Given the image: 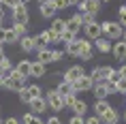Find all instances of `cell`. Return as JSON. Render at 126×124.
<instances>
[{"label": "cell", "mask_w": 126, "mask_h": 124, "mask_svg": "<svg viewBox=\"0 0 126 124\" xmlns=\"http://www.w3.org/2000/svg\"><path fill=\"white\" fill-rule=\"evenodd\" d=\"M94 88V79L90 75H81L77 81H73V90L75 92H88Z\"/></svg>", "instance_id": "cell-6"}, {"label": "cell", "mask_w": 126, "mask_h": 124, "mask_svg": "<svg viewBox=\"0 0 126 124\" xmlns=\"http://www.w3.org/2000/svg\"><path fill=\"white\" fill-rule=\"evenodd\" d=\"M24 124H45V122H43L36 113H32V111H30V113H26V116H24Z\"/></svg>", "instance_id": "cell-27"}, {"label": "cell", "mask_w": 126, "mask_h": 124, "mask_svg": "<svg viewBox=\"0 0 126 124\" xmlns=\"http://www.w3.org/2000/svg\"><path fill=\"white\" fill-rule=\"evenodd\" d=\"M0 45H4V28L0 26Z\"/></svg>", "instance_id": "cell-47"}, {"label": "cell", "mask_w": 126, "mask_h": 124, "mask_svg": "<svg viewBox=\"0 0 126 124\" xmlns=\"http://www.w3.org/2000/svg\"><path fill=\"white\" fill-rule=\"evenodd\" d=\"M98 9H100V4H98V0H83V13H98Z\"/></svg>", "instance_id": "cell-23"}, {"label": "cell", "mask_w": 126, "mask_h": 124, "mask_svg": "<svg viewBox=\"0 0 126 124\" xmlns=\"http://www.w3.org/2000/svg\"><path fill=\"white\" fill-rule=\"evenodd\" d=\"M17 34L13 32V28H4V43H17Z\"/></svg>", "instance_id": "cell-29"}, {"label": "cell", "mask_w": 126, "mask_h": 124, "mask_svg": "<svg viewBox=\"0 0 126 124\" xmlns=\"http://www.w3.org/2000/svg\"><path fill=\"white\" fill-rule=\"evenodd\" d=\"M75 101H77V98H75V92H71V94H64V96H62V103H64V107H71Z\"/></svg>", "instance_id": "cell-34"}, {"label": "cell", "mask_w": 126, "mask_h": 124, "mask_svg": "<svg viewBox=\"0 0 126 124\" xmlns=\"http://www.w3.org/2000/svg\"><path fill=\"white\" fill-rule=\"evenodd\" d=\"M4 56H7V53H4V49H2V45H0V60L4 58Z\"/></svg>", "instance_id": "cell-50"}, {"label": "cell", "mask_w": 126, "mask_h": 124, "mask_svg": "<svg viewBox=\"0 0 126 124\" xmlns=\"http://www.w3.org/2000/svg\"><path fill=\"white\" fill-rule=\"evenodd\" d=\"M51 4L56 7V11H62V9H66V0H51Z\"/></svg>", "instance_id": "cell-39"}, {"label": "cell", "mask_w": 126, "mask_h": 124, "mask_svg": "<svg viewBox=\"0 0 126 124\" xmlns=\"http://www.w3.org/2000/svg\"><path fill=\"white\" fill-rule=\"evenodd\" d=\"M0 69H2V71H4V73H9V71H13V66H11V60H9L7 56H4V58L0 60Z\"/></svg>", "instance_id": "cell-35"}, {"label": "cell", "mask_w": 126, "mask_h": 124, "mask_svg": "<svg viewBox=\"0 0 126 124\" xmlns=\"http://www.w3.org/2000/svg\"><path fill=\"white\" fill-rule=\"evenodd\" d=\"M47 73V69H45V64H41L39 60L36 62H30V77H36V79H41L43 75Z\"/></svg>", "instance_id": "cell-16"}, {"label": "cell", "mask_w": 126, "mask_h": 124, "mask_svg": "<svg viewBox=\"0 0 126 124\" xmlns=\"http://www.w3.org/2000/svg\"><path fill=\"white\" fill-rule=\"evenodd\" d=\"M64 21H66V30H68V32H73L75 36H77V32L83 28V24H81V15H79V13H75L71 19H64Z\"/></svg>", "instance_id": "cell-9"}, {"label": "cell", "mask_w": 126, "mask_h": 124, "mask_svg": "<svg viewBox=\"0 0 126 124\" xmlns=\"http://www.w3.org/2000/svg\"><path fill=\"white\" fill-rule=\"evenodd\" d=\"M26 90H28V94H30V98H36V96H41V86H36V84H32V86H26Z\"/></svg>", "instance_id": "cell-31"}, {"label": "cell", "mask_w": 126, "mask_h": 124, "mask_svg": "<svg viewBox=\"0 0 126 124\" xmlns=\"http://www.w3.org/2000/svg\"><path fill=\"white\" fill-rule=\"evenodd\" d=\"M7 11H9V9L4 7V4H2V2H0V17H4V13H7Z\"/></svg>", "instance_id": "cell-48"}, {"label": "cell", "mask_w": 126, "mask_h": 124, "mask_svg": "<svg viewBox=\"0 0 126 124\" xmlns=\"http://www.w3.org/2000/svg\"><path fill=\"white\" fill-rule=\"evenodd\" d=\"M115 90H118V94H126V79L124 77H120L115 81Z\"/></svg>", "instance_id": "cell-33"}, {"label": "cell", "mask_w": 126, "mask_h": 124, "mask_svg": "<svg viewBox=\"0 0 126 124\" xmlns=\"http://www.w3.org/2000/svg\"><path fill=\"white\" fill-rule=\"evenodd\" d=\"M118 73H120V77H124V79H126V64H122V66H120V69H118Z\"/></svg>", "instance_id": "cell-44"}, {"label": "cell", "mask_w": 126, "mask_h": 124, "mask_svg": "<svg viewBox=\"0 0 126 124\" xmlns=\"http://www.w3.org/2000/svg\"><path fill=\"white\" fill-rule=\"evenodd\" d=\"M118 17H120L118 24H120L122 28H126V4H122V7L118 9Z\"/></svg>", "instance_id": "cell-30"}, {"label": "cell", "mask_w": 126, "mask_h": 124, "mask_svg": "<svg viewBox=\"0 0 126 124\" xmlns=\"http://www.w3.org/2000/svg\"><path fill=\"white\" fill-rule=\"evenodd\" d=\"M13 32L17 34V39L26 36V26H19V24H13Z\"/></svg>", "instance_id": "cell-36"}, {"label": "cell", "mask_w": 126, "mask_h": 124, "mask_svg": "<svg viewBox=\"0 0 126 124\" xmlns=\"http://www.w3.org/2000/svg\"><path fill=\"white\" fill-rule=\"evenodd\" d=\"M17 94H19V101H21V103H30V101H32V98H30V94H28V90H26V88H21V90L19 92H17Z\"/></svg>", "instance_id": "cell-37"}, {"label": "cell", "mask_w": 126, "mask_h": 124, "mask_svg": "<svg viewBox=\"0 0 126 124\" xmlns=\"http://www.w3.org/2000/svg\"><path fill=\"white\" fill-rule=\"evenodd\" d=\"M39 13H41V17H45V19H51L53 15H56V7H53L51 2H45V4L39 7Z\"/></svg>", "instance_id": "cell-19"}, {"label": "cell", "mask_w": 126, "mask_h": 124, "mask_svg": "<svg viewBox=\"0 0 126 124\" xmlns=\"http://www.w3.org/2000/svg\"><path fill=\"white\" fill-rule=\"evenodd\" d=\"M75 39H77V36H75L73 32H68V30H64V32L60 34V43H62V45H68V43H73Z\"/></svg>", "instance_id": "cell-28"}, {"label": "cell", "mask_w": 126, "mask_h": 124, "mask_svg": "<svg viewBox=\"0 0 126 124\" xmlns=\"http://www.w3.org/2000/svg\"><path fill=\"white\" fill-rule=\"evenodd\" d=\"M51 53H53V62H60V60H62V56H64L60 49H51Z\"/></svg>", "instance_id": "cell-42"}, {"label": "cell", "mask_w": 126, "mask_h": 124, "mask_svg": "<svg viewBox=\"0 0 126 124\" xmlns=\"http://www.w3.org/2000/svg\"><path fill=\"white\" fill-rule=\"evenodd\" d=\"M11 13H13V24H19V26H28V21H30V13H28L26 4H19V7H15Z\"/></svg>", "instance_id": "cell-3"}, {"label": "cell", "mask_w": 126, "mask_h": 124, "mask_svg": "<svg viewBox=\"0 0 126 124\" xmlns=\"http://www.w3.org/2000/svg\"><path fill=\"white\" fill-rule=\"evenodd\" d=\"M81 75H86L83 66H71V69H66V73L62 75V79H64V81H68V84H73V81H77Z\"/></svg>", "instance_id": "cell-7"}, {"label": "cell", "mask_w": 126, "mask_h": 124, "mask_svg": "<svg viewBox=\"0 0 126 124\" xmlns=\"http://www.w3.org/2000/svg\"><path fill=\"white\" fill-rule=\"evenodd\" d=\"M56 92H58L60 96H64V94H71V92H75V90H73V84H68V81H64V79H60Z\"/></svg>", "instance_id": "cell-22"}, {"label": "cell", "mask_w": 126, "mask_h": 124, "mask_svg": "<svg viewBox=\"0 0 126 124\" xmlns=\"http://www.w3.org/2000/svg\"><path fill=\"white\" fill-rule=\"evenodd\" d=\"M17 75H21V77H30V60H21V62H17V66L13 69Z\"/></svg>", "instance_id": "cell-18"}, {"label": "cell", "mask_w": 126, "mask_h": 124, "mask_svg": "<svg viewBox=\"0 0 126 124\" xmlns=\"http://www.w3.org/2000/svg\"><path fill=\"white\" fill-rule=\"evenodd\" d=\"M45 101H47V107H51L53 111H60L64 109V103H62V96H60L56 90H49L45 94Z\"/></svg>", "instance_id": "cell-5"}, {"label": "cell", "mask_w": 126, "mask_h": 124, "mask_svg": "<svg viewBox=\"0 0 126 124\" xmlns=\"http://www.w3.org/2000/svg\"><path fill=\"white\" fill-rule=\"evenodd\" d=\"M109 107H111V105L107 103L105 98H98V101H96V105H94V113H96V116H103Z\"/></svg>", "instance_id": "cell-25"}, {"label": "cell", "mask_w": 126, "mask_h": 124, "mask_svg": "<svg viewBox=\"0 0 126 124\" xmlns=\"http://www.w3.org/2000/svg\"><path fill=\"white\" fill-rule=\"evenodd\" d=\"M111 53L115 60H126V43L122 39L115 41V43H111Z\"/></svg>", "instance_id": "cell-10"}, {"label": "cell", "mask_w": 126, "mask_h": 124, "mask_svg": "<svg viewBox=\"0 0 126 124\" xmlns=\"http://www.w3.org/2000/svg\"><path fill=\"white\" fill-rule=\"evenodd\" d=\"M94 96H96V98H107V96H109L107 86L105 84H94Z\"/></svg>", "instance_id": "cell-26"}, {"label": "cell", "mask_w": 126, "mask_h": 124, "mask_svg": "<svg viewBox=\"0 0 126 124\" xmlns=\"http://www.w3.org/2000/svg\"><path fill=\"white\" fill-rule=\"evenodd\" d=\"M77 2H79V0H66V7H75Z\"/></svg>", "instance_id": "cell-49"}, {"label": "cell", "mask_w": 126, "mask_h": 124, "mask_svg": "<svg viewBox=\"0 0 126 124\" xmlns=\"http://www.w3.org/2000/svg\"><path fill=\"white\" fill-rule=\"evenodd\" d=\"M124 120H126V113H124Z\"/></svg>", "instance_id": "cell-57"}, {"label": "cell", "mask_w": 126, "mask_h": 124, "mask_svg": "<svg viewBox=\"0 0 126 124\" xmlns=\"http://www.w3.org/2000/svg\"><path fill=\"white\" fill-rule=\"evenodd\" d=\"M94 47H96L100 53H109L111 52V41L105 39V36H98V39H94Z\"/></svg>", "instance_id": "cell-15"}, {"label": "cell", "mask_w": 126, "mask_h": 124, "mask_svg": "<svg viewBox=\"0 0 126 124\" xmlns=\"http://www.w3.org/2000/svg\"><path fill=\"white\" fill-rule=\"evenodd\" d=\"M98 118H100V122H103V124H118L120 122V113L113 109V107H109V109H107L103 116H98Z\"/></svg>", "instance_id": "cell-12"}, {"label": "cell", "mask_w": 126, "mask_h": 124, "mask_svg": "<svg viewBox=\"0 0 126 124\" xmlns=\"http://www.w3.org/2000/svg\"><path fill=\"white\" fill-rule=\"evenodd\" d=\"M81 43H83V39H75L73 43H68V45H64L66 53H68V56H79V52H81Z\"/></svg>", "instance_id": "cell-20"}, {"label": "cell", "mask_w": 126, "mask_h": 124, "mask_svg": "<svg viewBox=\"0 0 126 124\" xmlns=\"http://www.w3.org/2000/svg\"><path fill=\"white\" fill-rule=\"evenodd\" d=\"M17 43H19V47H21V52H24V53H30V52L36 49V47H34V39H32V36H28V34H26V36H21Z\"/></svg>", "instance_id": "cell-17"}, {"label": "cell", "mask_w": 126, "mask_h": 124, "mask_svg": "<svg viewBox=\"0 0 126 124\" xmlns=\"http://www.w3.org/2000/svg\"><path fill=\"white\" fill-rule=\"evenodd\" d=\"M28 105H30L32 113H45V109H47V101H45V96H36V98H32Z\"/></svg>", "instance_id": "cell-11"}, {"label": "cell", "mask_w": 126, "mask_h": 124, "mask_svg": "<svg viewBox=\"0 0 126 124\" xmlns=\"http://www.w3.org/2000/svg\"><path fill=\"white\" fill-rule=\"evenodd\" d=\"M79 15H81V24H83V26L96 21V15H94V13H79Z\"/></svg>", "instance_id": "cell-32"}, {"label": "cell", "mask_w": 126, "mask_h": 124, "mask_svg": "<svg viewBox=\"0 0 126 124\" xmlns=\"http://www.w3.org/2000/svg\"><path fill=\"white\" fill-rule=\"evenodd\" d=\"M83 124H103V122H100L98 116H90L88 120H83Z\"/></svg>", "instance_id": "cell-41"}, {"label": "cell", "mask_w": 126, "mask_h": 124, "mask_svg": "<svg viewBox=\"0 0 126 124\" xmlns=\"http://www.w3.org/2000/svg\"><path fill=\"white\" fill-rule=\"evenodd\" d=\"M36 60H39L41 64H51L53 62V53H51V49L49 47H45V49H36Z\"/></svg>", "instance_id": "cell-14"}, {"label": "cell", "mask_w": 126, "mask_h": 124, "mask_svg": "<svg viewBox=\"0 0 126 124\" xmlns=\"http://www.w3.org/2000/svg\"><path fill=\"white\" fill-rule=\"evenodd\" d=\"M122 41H124V43H126V32H122Z\"/></svg>", "instance_id": "cell-53"}, {"label": "cell", "mask_w": 126, "mask_h": 124, "mask_svg": "<svg viewBox=\"0 0 126 124\" xmlns=\"http://www.w3.org/2000/svg\"><path fill=\"white\" fill-rule=\"evenodd\" d=\"M81 30L86 32V39H88V41H94V39H98V36H103V34H100V24H96V21L86 24Z\"/></svg>", "instance_id": "cell-8"}, {"label": "cell", "mask_w": 126, "mask_h": 124, "mask_svg": "<svg viewBox=\"0 0 126 124\" xmlns=\"http://www.w3.org/2000/svg\"><path fill=\"white\" fill-rule=\"evenodd\" d=\"M122 32H124V28L120 26L118 21H103L100 24V34L105 36V39H109V41H120L122 39Z\"/></svg>", "instance_id": "cell-1"}, {"label": "cell", "mask_w": 126, "mask_h": 124, "mask_svg": "<svg viewBox=\"0 0 126 124\" xmlns=\"http://www.w3.org/2000/svg\"><path fill=\"white\" fill-rule=\"evenodd\" d=\"M2 4H4V7L9 9V11H13L15 7H19L21 2H19V0H2Z\"/></svg>", "instance_id": "cell-38"}, {"label": "cell", "mask_w": 126, "mask_h": 124, "mask_svg": "<svg viewBox=\"0 0 126 124\" xmlns=\"http://www.w3.org/2000/svg\"><path fill=\"white\" fill-rule=\"evenodd\" d=\"M0 26H2V17H0Z\"/></svg>", "instance_id": "cell-56"}, {"label": "cell", "mask_w": 126, "mask_h": 124, "mask_svg": "<svg viewBox=\"0 0 126 124\" xmlns=\"http://www.w3.org/2000/svg\"><path fill=\"white\" fill-rule=\"evenodd\" d=\"M0 124H4V120H2V118H0Z\"/></svg>", "instance_id": "cell-55"}, {"label": "cell", "mask_w": 126, "mask_h": 124, "mask_svg": "<svg viewBox=\"0 0 126 124\" xmlns=\"http://www.w3.org/2000/svg\"><path fill=\"white\" fill-rule=\"evenodd\" d=\"M92 56H94L92 41L83 39V43H81V52H79V56H77V58H81V60H92Z\"/></svg>", "instance_id": "cell-13"}, {"label": "cell", "mask_w": 126, "mask_h": 124, "mask_svg": "<svg viewBox=\"0 0 126 124\" xmlns=\"http://www.w3.org/2000/svg\"><path fill=\"white\" fill-rule=\"evenodd\" d=\"M111 66H96L92 73H90V77L94 79V84H105L107 79H109V75H111Z\"/></svg>", "instance_id": "cell-4"}, {"label": "cell", "mask_w": 126, "mask_h": 124, "mask_svg": "<svg viewBox=\"0 0 126 124\" xmlns=\"http://www.w3.org/2000/svg\"><path fill=\"white\" fill-rule=\"evenodd\" d=\"M4 124H19V120H17V118H7Z\"/></svg>", "instance_id": "cell-46"}, {"label": "cell", "mask_w": 126, "mask_h": 124, "mask_svg": "<svg viewBox=\"0 0 126 124\" xmlns=\"http://www.w3.org/2000/svg\"><path fill=\"white\" fill-rule=\"evenodd\" d=\"M68 124H83V116H71V120H68Z\"/></svg>", "instance_id": "cell-40"}, {"label": "cell", "mask_w": 126, "mask_h": 124, "mask_svg": "<svg viewBox=\"0 0 126 124\" xmlns=\"http://www.w3.org/2000/svg\"><path fill=\"white\" fill-rule=\"evenodd\" d=\"M105 86H107V92H109V94H118V90H115V84H111V81H105Z\"/></svg>", "instance_id": "cell-43"}, {"label": "cell", "mask_w": 126, "mask_h": 124, "mask_svg": "<svg viewBox=\"0 0 126 124\" xmlns=\"http://www.w3.org/2000/svg\"><path fill=\"white\" fill-rule=\"evenodd\" d=\"M49 30H51V32H56L60 36V34L64 32V30H66V21L64 19H60V17H56V19L51 21V26H49Z\"/></svg>", "instance_id": "cell-21"}, {"label": "cell", "mask_w": 126, "mask_h": 124, "mask_svg": "<svg viewBox=\"0 0 126 124\" xmlns=\"http://www.w3.org/2000/svg\"><path fill=\"white\" fill-rule=\"evenodd\" d=\"M71 109H73V113H75V116H83V113L88 111V105L83 103V101H79V98H77V101H75V103L71 105Z\"/></svg>", "instance_id": "cell-24"}, {"label": "cell", "mask_w": 126, "mask_h": 124, "mask_svg": "<svg viewBox=\"0 0 126 124\" xmlns=\"http://www.w3.org/2000/svg\"><path fill=\"white\" fill-rule=\"evenodd\" d=\"M19 2H21V4H28V2H30V0H19Z\"/></svg>", "instance_id": "cell-54"}, {"label": "cell", "mask_w": 126, "mask_h": 124, "mask_svg": "<svg viewBox=\"0 0 126 124\" xmlns=\"http://www.w3.org/2000/svg\"><path fill=\"white\" fill-rule=\"evenodd\" d=\"M36 2H39V7H41V4H45V2H51V0H36Z\"/></svg>", "instance_id": "cell-52"}, {"label": "cell", "mask_w": 126, "mask_h": 124, "mask_svg": "<svg viewBox=\"0 0 126 124\" xmlns=\"http://www.w3.org/2000/svg\"><path fill=\"white\" fill-rule=\"evenodd\" d=\"M111 0H98V4H109Z\"/></svg>", "instance_id": "cell-51"}, {"label": "cell", "mask_w": 126, "mask_h": 124, "mask_svg": "<svg viewBox=\"0 0 126 124\" xmlns=\"http://www.w3.org/2000/svg\"><path fill=\"white\" fill-rule=\"evenodd\" d=\"M45 124H60V118H56V116H51L49 120H47Z\"/></svg>", "instance_id": "cell-45"}, {"label": "cell", "mask_w": 126, "mask_h": 124, "mask_svg": "<svg viewBox=\"0 0 126 124\" xmlns=\"http://www.w3.org/2000/svg\"><path fill=\"white\" fill-rule=\"evenodd\" d=\"M4 88L7 90H13V92H19L21 88H26V77L17 75L15 71H9L7 79H4Z\"/></svg>", "instance_id": "cell-2"}]
</instances>
